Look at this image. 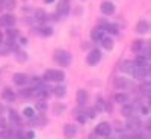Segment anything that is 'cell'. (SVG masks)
<instances>
[{"instance_id": "6da1fadb", "label": "cell", "mask_w": 151, "mask_h": 139, "mask_svg": "<svg viewBox=\"0 0 151 139\" xmlns=\"http://www.w3.org/2000/svg\"><path fill=\"white\" fill-rule=\"evenodd\" d=\"M64 79H65V73L60 71V70H47L44 73V80H47V82H58V83H60Z\"/></svg>"}, {"instance_id": "7a4b0ae2", "label": "cell", "mask_w": 151, "mask_h": 139, "mask_svg": "<svg viewBox=\"0 0 151 139\" xmlns=\"http://www.w3.org/2000/svg\"><path fill=\"white\" fill-rule=\"evenodd\" d=\"M71 59H73L71 55L68 52H65V50H58L55 53V60L62 67H68L71 64Z\"/></svg>"}, {"instance_id": "3957f363", "label": "cell", "mask_w": 151, "mask_h": 139, "mask_svg": "<svg viewBox=\"0 0 151 139\" xmlns=\"http://www.w3.org/2000/svg\"><path fill=\"white\" fill-rule=\"evenodd\" d=\"M100 60H101V52H100V50H97V48L91 50V52L88 53V56H86L88 65H97Z\"/></svg>"}, {"instance_id": "277c9868", "label": "cell", "mask_w": 151, "mask_h": 139, "mask_svg": "<svg viewBox=\"0 0 151 139\" xmlns=\"http://www.w3.org/2000/svg\"><path fill=\"white\" fill-rule=\"evenodd\" d=\"M112 132V127H110V124L109 122H100L97 124V127H95V133L97 136H109Z\"/></svg>"}, {"instance_id": "5b68a950", "label": "cell", "mask_w": 151, "mask_h": 139, "mask_svg": "<svg viewBox=\"0 0 151 139\" xmlns=\"http://www.w3.org/2000/svg\"><path fill=\"white\" fill-rule=\"evenodd\" d=\"M132 76H133V77H136V79H145L147 76H150V65H145V67H134Z\"/></svg>"}, {"instance_id": "8992f818", "label": "cell", "mask_w": 151, "mask_h": 139, "mask_svg": "<svg viewBox=\"0 0 151 139\" xmlns=\"http://www.w3.org/2000/svg\"><path fill=\"white\" fill-rule=\"evenodd\" d=\"M132 86H133V83L125 77H116L115 79V88L116 89H129Z\"/></svg>"}, {"instance_id": "52a82bcc", "label": "cell", "mask_w": 151, "mask_h": 139, "mask_svg": "<svg viewBox=\"0 0 151 139\" xmlns=\"http://www.w3.org/2000/svg\"><path fill=\"white\" fill-rule=\"evenodd\" d=\"M76 135H77V125H74V124L64 125V136L67 139H73V138H76Z\"/></svg>"}, {"instance_id": "ba28073f", "label": "cell", "mask_w": 151, "mask_h": 139, "mask_svg": "<svg viewBox=\"0 0 151 139\" xmlns=\"http://www.w3.org/2000/svg\"><path fill=\"white\" fill-rule=\"evenodd\" d=\"M15 23L14 15L6 14V15H0V27H11Z\"/></svg>"}, {"instance_id": "9c48e42d", "label": "cell", "mask_w": 151, "mask_h": 139, "mask_svg": "<svg viewBox=\"0 0 151 139\" xmlns=\"http://www.w3.org/2000/svg\"><path fill=\"white\" fill-rule=\"evenodd\" d=\"M12 80H14V83L18 85V86H24V85L27 83L29 77L24 73H15L14 76H12Z\"/></svg>"}, {"instance_id": "30bf717a", "label": "cell", "mask_w": 151, "mask_h": 139, "mask_svg": "<svg viewBox=\"0 0 151 139\" xmlns=\"http://www.w3.org/2000/svg\"><path fill=\"white\" fill-rule=\"evenodd\" d=\"M100 9H101V12L104 15H112L113 12H115V5L112 2H103L100 5Z\"/></svg>"}, {"instance_id": "8fae6325", "label": "cell", "mask_w": 151, "mask_h": 139, "mask_svg": "<svg viewBox=\"0 0 151 139\" xmlns=\"http://www.w3.org/2000/svg\"><path fill=\"white\" fill-rule=\"evenodd\" d=\"M76 100H77V104L79 106H85L86 102H88V92L85 89H79L77 91V95H76Z\"/></svg>"}, {"instance_id": "7c38bea8", "label": "cell", "mask_w": 151, "mask_h": 139, "mask_svg": "<svg viewBox=\"0 0 151 139\" xmlns=\"http://www.w3.org/2000/svg\"><path fill=\"white\" fill-rule=\"evenodd\" d=\"M2 98L5 100V102H9V103H12L15 100V92L11 89V88H5L3 89V92H2Z\"/></svg>"}, {"instance_id": "4fadbf2b", "label": "cell", "mask_w": 151, "mask_h": 139, "mask_svg": "<svg viewBox=\"0 0 151 139\" xmlns=\"http://www.w3.org/2000/svg\"><path fill=\"white\" fill-rule=\"evenodd\" d=\"M127 127L132 129V130H137L141 127V120L137 118V117H129L127 120Z\"/></svg>"}, {"instance_id": "5bb4252c", "label": "cell", "mask_w": 151, "mask_h": 139, "mask_svg": "<svg viewBox=\"0 0 151 139\" xmlns=\"http://www.w3.org/2000/svg\"><path fill=\"white\" fill-rule=\"evenodd\" d=\"M133 70H134V64H133V62H130V60H125V62H122V64L119 65V71H121V73L132 74Z\"/></svg>"}, {"instance_id": "9a60e30c", "label": "cell", "mask_w": 151, "mask_h": 139, "mask_svg": "<svg viewBox=\"0 0 151 139\" xmlns=\"http://www.w3.org/2000/svg\"><path fill=\"white\" fill-rule=\"evenodd\" d=\"M103 30H104V29H101V27L92 29V30H91V40H92L94 42L101 41V40H103Z\"/></svg>"}, {"instance_id": "2e32d148", "label": "cell", "mask_w": 151, "mask_h": 139, "mask_svg": "<svg viewBox=\"0 0 151 139\" xmlns=\"http://www.w3.org/2000/svg\"><path fill=\"white\" fill-rule=\"evenodd\" d=\"M148 30H150V24L145 20H141L139 23L136 24V32L137 33H147Z\"/></svg>"}, {"instance_id": "e0dca14e", "label": "cell", "mask_w": 151, "mask_h": 139, "mask_svg": "<svg viewBox=\"0 0 151 139\" xmlns=\"http://www.w3.org/2000/svg\"><path fill=\"white\" fill-rule=\"evenodd\" d=\"M113 100H115L116 103H119V104H127V102H129V95H127V94H124V92H116L115 97H113Z\"/></svg>"}, {"instance_id": "ac0fdd59", "label": "cell", "mask_w": 151, "mask_h": 139, "mask_svg": "<svg viewBox=\"0 0 151 139\" xmlns=\"http://www.w3.org/2000/svg\"><path fill=\"white\" fill-rule=\"evenodd\" d=\"M53 94L58 97V98H62V97H65V94H67V88L64 86V85H59V86H56V88H53Z\"/></svg>"}, {"instance_id": "d6986e66", "label": "cell", "mask_w": 151, "mask_h": 139, "mask_svg": "<svg viewBox=\"0 0 151 139\" xmlns=\"http://www.w3.org/2000/svg\"><path fill=\"white\" fill-rule=\"evenodd\" d=\"M58 12H59L60 15H67L68 12H70V5L67 2H60L58 5Z\"/></svg>"}, {"instance_id": "ffe728a7", "label": "cell", "mask_w": 151, "mask_h": 139, "mask_svg": "<svg viewBox=\"0 0 151 139\" xmlns=\"http://www.w3.org/2000/svg\"><path fill=\"white\" fill-rule=\"evenodd\" d=\"M100 42H101L103 48H106V50H112L113 48V40H112V38H109V36H103V40L100 41Z\"/></svg>"}, {"instance_id": "44dd1931", "label": "cell", "mask_w": 151, "mask_h": 139, "mask_svg": "<svg viewBox=\"0 0 151 139\" xmlns=\"http://www.w3.org/2000/svg\"><path fill=\"white\" fill-rule=\"evenodd\" d=\"M139 89H141V92H142L144 95L151 97V82H145V83H142Z\"/></svg>"}, {"instance_id": "7402d4cb", "label": "cell", "mask_w": 151, "mask_h": 139, "mask_svg": "<svg viewBox=\"0 0 151 139\" xmlns=\"http://www.w3.org/2000/svg\"><path fill=\"white\" fill-rule=\"evenodd\" d=\"M133 106L132 104H124L122 106V109H121V113H122V115L125 117V118H129V117H132L133 115Z\"/></svg>"}, {"instance_id": "603a6c76", "label": "cell", "mask_w": 151, "mask_h": 139, "mask_svg": "<svg viewBox=\"0 0 151 139\" xmlns=\"http://www.w3.org/2000/svg\"><path fill=\"white\" fill-rule=\"evenodd\" d=\"M9 121L12 125H18L20 124V115L15 112V110H11L9 112Z\"/></svg>"}, {"instance_id": "cb8c5ba5", "label": "cell", "mask_w": 151, "mask_h": 139, "mask_svg": "<svg viewBox=\"0 0 151 139\" xmlns=\"http://www.w3.org/2000/svg\"><path fill=\"white\" fill-rule=\"evenodd\" d=\"M145 47V44H144V41H141V40H136L133 44H132V50H133V52H141V50Z\"/></svg>"}, {"instance_id": "d4e9b609", "label": "cell", "mask_w": 151, "mask_h": 139, "mask_svg": "<svg viewBox=\"0 0 151 139\" xmlns=\"http://www.w3.org/2000/svg\"><path fill=\"white\" fill-rule=\"evenodd\" d=\"M11 53V47H9V44H6V42H0V55L2 56H6V55H9Z\"/></svg>"}, {"instance_id": "484cf974", "label": "cell", "mask_w": 151, "mask_h": 139, "mask_svg": "<svg viewBox=\"0 0 151 139\" xmlns=\"http://www.w3.org/2000/svg\"><path fill=\"white\" fill-rule=\"evenodd\" d=\"M40 33L42 36H52L53 35V29L50 26H42V27H40Z\"/></svg>"}, {"instance_id": "4316f807", "label": "cell", "mask_w": 151, "mask_h": 139, "mask_svg": "<svg viewBox=\"0 0 151 139\" xmlns=\"http://www.w3.org/2000/svg\"><path fill=\"white\" fill-rule=\"evenodd\" d=\"M35 18H36L38 21H44V20L47 18V15H45V12H44L42 9H36V11H35Z\"/></svg>"}, {"instance_id": "83f0119b", "label": "cell", "mask_w": 151, "mask_h": 139, "mask_svg": "<svg viewBox=\"0 0 151 139\" xmlns=\"http://www.w3.org/2000/svg\"><path fill=\"white\" fill-rule=\"evenodd\" d=\"M104 29L109 32V33H112V35H116L118 33V26H116V24H106V26H104Z\"/></svg>"}, {"instance_id": "f1b7e54d", "label": "cell", "mask_w": 151, "mask_h": 139, "mask_svg": "<svg viewBox=\"0 0 151 139\" xmlns=\"http://www.w3.org/2000/svg\"><path fill=\"white\" fill-rule=\"evenodd\" d=\"M23 113H24V117H26V118H33L35 117V109L27 106V107L23 109Z\"/></svg>"}, {"instance_id": "f546056e", "label": "cell", "mask_w": 151, "mask_h": 139, "mask_svg": "<svg viewBox=\"0 0 151 139\" xmlns=\"http://www.w3.org/2000/svg\"><path fill=\"white\" fill-rule=\"evenodd\" d=\"M133 64H134V67H145L147 65V59L145 58H141V56H136Z\"/></svg>"}, {"instance_id": "4dcf8cb0", "label": "cell", "mask_w": 151, "mask_h": 139, "mask_svg": "<svg viewBox=\"0 0 151 139\" xmlns=\"http://www.w3.org/2000/svg\"><path fill=\"white\" fill-rule=\"evenodd\" d=\"M36 109L40 112H45L47 110V103L44 102V100H38L36 102Z\"/></svg>"}, {"instance_id": "1f68e13d", "label": "cell", "mask_w": 151, "mask_h": 139, "mask_svg": "<svg viewBox=\"0 0 151 139\" xmlns=\"http://www.w3.org/2000/svg\"><path fill=\"white\" fill-rule=\"evenodd\" d=\"M2 5L6 9H14L15 6V0H2Z\"/></svg>"}, {"instance_id": "d6a6232c", "label": "cell", "mask_w": 151, "mask_h": 139, "mask_svg": "<svg viewBox=\"0 0 151 139\" xmlns=\"http://www.w3.org/2000/svg\"><path fill=\"white\" fill-rule=\"evenodd\" d=\"M65 110V104H55V107H53V112L56 113V115H59V113H62V112H64Z\"/></svg>"}, {"instance_id": "836d02e7", "label": "cell", "mask_w": 151, "mask_h": 139, "mask_svg": "<svg viewBox=\"0 0 151 139\" xmlns=\"http://www.w3.org/2000/svg\"><path fill=\"white\" fill-rule=\"evenodd\" d=\"M15 56H17V60L18 62H24V60L27 59V55L23 53V52H15Z\"/></svg>"}, {"instance_id": "e575fe53", "label": "cell", "mask_w": 151, "mask_h": 139, "mask_svg": "<svg viewBox=\"0 0 151 139\" xmlns=\"http://www.w3.org/2000/svg\"><path fill=\"white\" fill-rule=\"evenodd\" d=\"M18 36V32L14 29V30H11V29H8V38H9V41H14V38H17Z\"/></svg>"}, {"instance_id": "d590c367", "label": "cell", "mask_w": 151, "mask_h": 139, "mask_svg": "<svg viewBox=\"0 0 151 139\" xmlns=\"http://www.w3.org/2000/svg\"><path fill=\"white\" fill-rule=\"evenodd\" d=\"M103 106H104V102H103L101 98H98V100H97V103H95V107H94V109L98 112V110H101V109H103Z\"/></svg>"}, {"instance_id": "8d00e7d4", "label": "cell", "mask_w": 151, "mask_h": 139, "mask_svg": "<svg viewBox=\"0 0 151 139\" xmlns=\"http://www.w3.org/2000/svg\"><path fill=\"white\" fill-rule=\"evenodd\" d=\"M0 129H6V120L3 117H0Z\"/></svg>"}, {"instance_id": "74e56055", "label": "cell", "mask_w": 151, "mask_h": 139, "mask_svg": "<svg viewBox=\"0 0 151 139\" xmlns=\"http://www.w3.org/2000/svg\"><path fill=\"white\" fill-rule=\"evenodd\" d=\"M141 112L144 113V115H148V112H150V107H148V106H141Z\"/></svg>"}, {"instance_id": "f35d334b", "label": "cell", "mask_w": 151, "mask_h": 139, "mask_svg": "<svg viewBox=\"0 0 151 139\" xmlns=\"http://www.w3.org/2000/svg\"><path fill=\"white\" fill-rule=\"evenodd\" d=\"M26 138H27V139H33V138H35V132H32V130L27 132V133H26Z\"/></svg>"}, {"instance_id": "ab89813d", "label": "cell", "mask_w": 151, "mask_h": 139, "mask_svg": "<svg viewBox=\"0 0 151 139\" xmlns=\"http://www.w3.org/2000/svg\"><path fill=\"white\" fill-rule=\"evenodd\" d=\"M104 109H106L107 112H110V110H112V104H110V103H104Z\"/></svg>"}, {"instance_id": "60d3db41", "label": "cell", "mask_w": 151, "mask_h": 139, "mask_svg": "<svg viewBox=\"0 0 151 139\" xmlns=\"http://www.w3.org/2000/svg\"><path fill=\"white\" fill-rule=\"evenodd\" d=\"M20 42H21L23 45H26V44H27V40H26V38H21V40H20Z\"/></svg>"}, {"instance_id": "b9f144b4", "label": "cell", "mask_w": 151, "mask_h": 139, "mask_svg": "<svg viewBox=\"0 0 151 139\" xmlns=\"http://www.w3.org/2000/svg\"><path fill=\"white\" fill-rule=\"evenodd\" d=\"M5 112V106L3 104H0V117H2V113Z\"/></svg>"}, {"instance_id": "7bdbcfd3", "label": "cell", "mask_w": 151, "mask_h": 139, "mask_svg": "<svg viewBox=\"0 0 151 139\" xmlns=\"http://www.w3.org/2000/svg\"><path fill=\"white\" fill-rule=\"evenodd\" d=\"M0 42H3V33L0 32Z\"/></svg>"}, {"instance_id": "ee69618b", "label": "cell", "mask_w": 151, "mask_h": 139, "mask_svg": "<svg viewBox=\"0 0 151 139\" xmlns=\"http://www.w3.org/2000/svg\"><path fill=\"white\" fill-rule=\"evenodd\" d=\"M44 2H45V3H53L55 0H44Z\"/></svg>"}, {"instance_id": "f6af8a7d", "label": "cell", "mask_w": 151, "mask_h": 139, "mask_svg": "<svg viewBox=\"0 0 151 139\" xmlns=\"http://www.w3.org/2000/svg\"><path fill=\"white\" fill-rule=\"evenodd\" d=\"M122 139H133V136H124Z\"/></svg>"}, {"instance_id": "bcb514c9", "label": "cell", "mask_w": 151, "mask_h": 139, "mask_svg": "<svg viewBox=\"0 0 151 139\" xmlns=\"http://www.w3.org/2000/svg\"><path fill=\"white\" fill-rule=\"evenodd\" d=\"M2 9H3V5H2V2H0V12H2Z\"/></svg>"}, {"instance_id": "7dc6e473", "label": "cell", "mask_w": 151, "mask_h": 139, "mask_svg": "<svg viewBox=\"0 0 151 139\" xmlns=\"http://www.w3.org/2000/svg\"><path fill=\"white\" fill-rule=\"evenodd\" d=\"M150 107H151V100H150Z\"/></svg>"}, {"instance_id": "c3c4849f", "label": "cell", "mask_w": 151, "mask_h": 139, "mask_svg": "<svg viewBox=\"0 0 151 139\" xmlns=\"http://www.w3.org/2000/svg\"><path fill=\"white\" fill-rule=\"evenodd\" d=\"M9 139H17V138H9Z\"/></svg>"}]
</instances>
